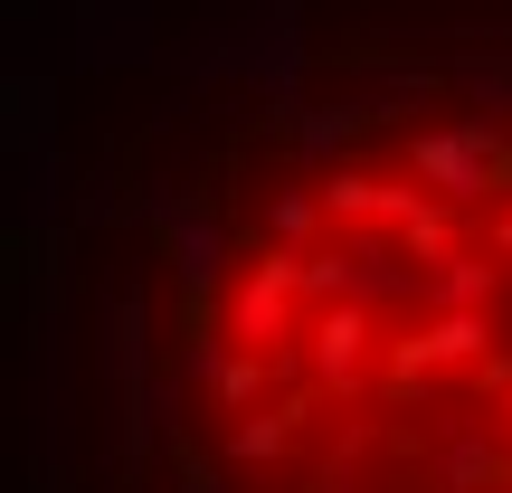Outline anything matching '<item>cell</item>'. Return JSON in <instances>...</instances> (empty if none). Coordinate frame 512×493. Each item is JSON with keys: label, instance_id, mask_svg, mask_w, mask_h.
<instances>
[{"label": "cell", "instance_id": "1", "mask_svg": "<svg viewBox=\"0 0 512 493\" xmlns=\"http://www.w3.org/2000/svg\"><path fill=\"white\" fill-rule=\"evenodd\" d=\"M29 493H512V0H95L38 95Z\"/></svg>", "mask_w": 512, "mask_h": 493}]
</instances>
